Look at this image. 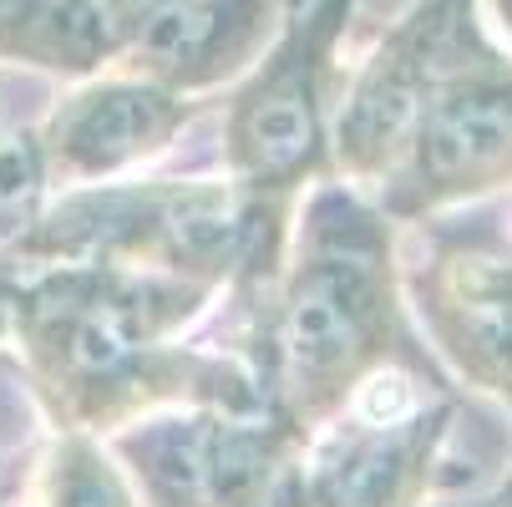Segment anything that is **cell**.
I'll use <instances>...</instances> for the list:
<instances>
[{"label":"cell","mask_w":512,"mask_h":507,"mask_svg":"<svg viewBox=\"0 0 512 507\" xmlns=\"http://www.w3.org/2000/svg\"><path fill=\"white\" fill-rule=\"evenodd\" d=\"M289 0H163L127 41L158 82H208L244 61Z\"/></svg>","instance_id":"cell-2"},{"label":"cell","mask_w":512,"mask_h":507,"mask_svg":"<svg viewBox=\"0 0 512 507\" xmlns=\"http://www.w3.org/2000/svg\"><path fill=\"white\" fill-rule=\"evenodd\" d=\"M371 330V289L355 269H315L284 315V345L305 371H340L360 355Z\"/></svg>","instance_id":"cell-3"},{"label":"cell","mask_w":512,"mask_h":507,"mask_svg":"<svg viewBox=\"0 0 512 507\" xmlns=\"http://www.w3.org/2000/svg\"><path fill=\"white\" fill-rule=\"evenodd\" d=\"M66 355H71V366L87 371V376H107L112 366H122V360L132 355V330L117 310H92L82 315L77 325H71L66 335Z\"/></svg>","instance_id":"cell-6"},{"label":"cell","mask_w":512,"mask_h":507,"mask_svg":"<svg viewBox=\"0 0 512 507\" xmlns=\"http://www.w3.org/2000/svg\"><path fill=\"white\" fill-rule=\"evenodd\" d=\"M0 41L61 56L112 51L92 0H0Z\"/></svg>","instance_id":"cell-5"},{"label":"cell","mask_w":512,"mask_h":507,"mask_svg":"<svg viewBox=\"0 0 512 507\" xmlns=\"http://www.w3.org/2000/svg\"><path fill=\"white\" fill-rule=\"evenodd\" d=\"M411 137L431 188H482L512 173V66L482 46L472 0L442 36Z\"/></svg>","instance_id":"cell-1"},{"label":"cell","mask_w":512,"mask_h":507,"mask_svg":"<svg viewBox=\"0 0 512 507\" xmlns=\"http://www.w3.org/2000/svg\"><path fill=\"white\" fill-rule=\"evenodd\" d=\"M502 16H507V21H512V0H502Z\"/></svg>","instance_id":"cell-7"},{"label":"cell","mask_w":512,"mask_h":507,"mask_svg":"<svg viewBox=\"0 0 512 507\" xmlns=\"http://www.w3.org/2000/svg\"><path fill=\"white\" fill-rule=\"evenodd\" d=\"M173 117H178V102L158 87H102L61 117L56 137L82 168H112L163 142Z\"/></svg>","instance_id":"cell-4"}]
</instances>
